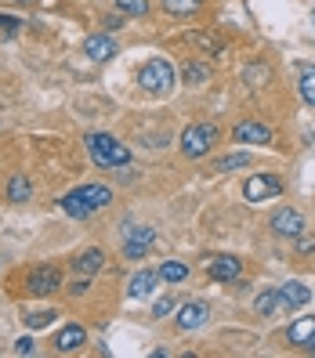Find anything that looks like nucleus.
I'll return each mask as SVG.
<instances>
[{
    "label": "nucleus",
    "instance_id": "obj_1",
    "mask_svg": "<svg viewBox=\"0 0 315 358\" xmlns=\"http://www.w3.org/2000/svg\"><path fill=\"white\" fill-rule=\"evenodd\" d=\"M109 203H113V188L109 185H98V181L80 185V188H73V192H66V196L58 199V206L66 210L69 217H76V221L94 217L98 210H105Z\"/></svg>",
    "mask_w": 315,
    "mask_h": 358
},
{
    "label": "nucleus",
    "instance_id": "obj_2",
    "mask_svg": "<svg viewBox=\"0 0 315 358\" xmlns=\"http://www.w3.org/2000/svg\"><path fill=\"white\" fill-rule=\"evenodd\" d=\"M88 145V156L94 159V166H105V171H116V166H127L131 163V149L123 141H116L113 134H88L83 138Z\"/></svg>",
    "mask_w": 315,
    "mask_h": 358
},
{
    "label": "nucleus",
    "instance_id": "obj_3",
    "mask_svg": "<svg viewBox=\"0 0 315 358\" xmlns=\"http://www.w3.org/2000/svg\"><path fill=\"white\" fill-rule=\"evenodd\" d=\"M174 80H178V73H174V66H171L167 58H149V62L141 66V73H138L141 91H145V94H156V98L171 94V91H174Z\"/></svg>",
    "mask_w": 315,
    "mask_h": 358
},
{
    "label": "nucleus",
    "instance_id": "obj_4",
    "mask_svg": "<svg viewBox=\"0 0 315 358\" xmlns=\"http://www.w3.org/2000/svg\"><path fill=\"white\" fill-rule=\"evenodd\" d=\"M218 141V127L214 123H192V127L181 131V152L188 159H203L210 149H214Z\"/></svg>",
    "mask_w": 315,
    "mask_h": 358
},
{
    "label": "nucleus",
    "instance_id": "obj_5",
    "mask_svg": "<svg viewBox=\"0 0 315 358\" xmlns=\"http://www.w3.org/2000/svg\"><path fill=\"white\" fill-rule=\"evenodd\" d=\"M62 286V268L58 264H36L26 271V293L29 297H51V293H58Z\"/></svg>",
    "mask_w": 315,
    "mask_h": 358
},
{
    "label": "nucleus",
    "instance_id": "obj_6",
    "mask_svg": "<svg viewBox=\"0 0 315 358\" xmlns=\"http://www.w3.org/2000/svg\"><path fill=\"white\" fill-rule=\"evenodd\" d=\"M153 243H156V231L149 224H127L123 228V257L127 261H141L153 250Z\"/></svg>",
    "mask_w": 315,
    "mask_h": 358
},
{
    "label": "nucleus",
    "instance_id": "obj_7",
    "mask_svg": "<svg viewBox=\"0 0 315 358\" xmlns=\"http://www.w3.org/2000/svg\"><path fill=\"white\" fill-rule=\"evenodd\" d=\"M283 192V181L276 174H254V178H246L243 185V196L246 203H265V199H276Z\"/></svg>",
    "mask_w": 315,
    "mask_h": 358
},
{
    "label": "nucleus",
    "instance_id": "obj_8",
    "mask_svg": "<svg viewBox=\"0 0 315 358\" xmlns=\"http://www.w3.org/2000/svg\"><path fill=\"white\" fill-rule=\"evenodd\" d=\"M203 271H206V279H214V282H232V279L243 275V261L232 257V254H214L203 264Z\"/></svg>",
    "mask_w": 315,
    "mask_h": 358
},
{
    "label": "nucleus",
    "instance_id": "obj_9",
    "mask_svg": "<svg viewBox=\"0 0 315 358\" xmlns=\"http://www.w3.org/2000/svg\"><path fill=\"white\" fill-rule=\"evenodd\" d=\"M206 319H210V304L206 301H185V304L174 308V326L185 329V333L206 326Z\"/></svg>",
    "mask_w": 315,
    "mask_h": 358
},
{
    "label": "nucleus",
    "instance_id": "obj_10",
    "mask_svg": "<svg viewBox=\"0 0 315 358\" xmlns=\"http://www.w3.org/2000/svg\"><path fill=\"white\" fill-rule=\"evenodd\" d=\"M272 231H276L279 239H298L301 231H304V217H301V210H293V206H283L272 214Z\"/></svg>",
    "mask_w": 315,
    "mask_h": 358
},
{
    "label": "nucleus",
    "instance_id": "obj_11",
    "mask_svg": "<svg viewBox=\"0 0 315 358\" xmlns=\"http://www.w3.org/2000/svg\"><path fill=\"white\" fill-rule=\"evenodd\" d=\"M232 138L243 145H272V127L261 120H243V123H236Z\"/></svg>",
    "mask_w": 315,
    "mask_h": 358
},
{
    "label": "nucleus",
    "instance_id": "obj_12",
    "mask_svg": "<svg viewBox=\"0 0 315 358\" xmlns=\"http://www.w3.org/2000/svg\"><path fill=\"white\" fill-rule=\"evenodd\" d=\"M83 55H88L91 62H109V58L120 55V48H116V40L109 33H94V36L83 40Z\"/></svg>",
    "mask_w": 315,
    "mask_h": 358
},
{
    "label": "nucleus",
    "instance_id": "obj_13",
    "mask_svg": "<svg viewBox=\"0 0 315 358\" xmlns=\"http://www.w3.org/2000/svg\"><path fill=\"white\" fill-rule=\"evenodd\" d=\"M178 44H192V48L203 51V55H221V51H225V36H221V33H210V29H200V33L178 36Z\"/></svg>",
    "mask_w": 315,
    "mask_h": 358
},
{
    "label": "nucleus",
    "instance_id": "obj_14",
    "mask_svg": "<svg viewBox=\"0 0 315 358\" xmlns=\"http://www.w3.org/2000/svg\"><path fill=\"white\" fill-rule=\"evenodd\" d=\"M308 301H312V289H308L304 282H283V286H279V308L301 311Z\"/></svg>",
    "mask_w": 315,
    "mask_h": 358
},
{
    "label": "nucleus",
    "instance_id": "obj_15",
    "mask_svg": "<svg viewBox=\"0 0 315 358\" xmlns=\"http://www.w3.org/2000/svg\"><path fill=\"white\" fill-rule=\"evenodd\" d=\"M156 286H160V271L156 268H141V271H134V279L127 286V297L131 301H145Z\"/></svg>",
    "mask_w": 315,
    "mask_h": 358
},
{
    "label": "nucleus",
    "instance_id": "obj_16",
    "mask_svg": "<svg viewBox=\"0 0 315 358\" xmlns=\"http://www.w3.org/2000/svg\"><path fill=\"white\" fill-rule=\"evenodd\" d=\"M83 344H88V333H83V326H62L58 336H55V351H58V355L80 351Z\"/></svg>",
    "mask_w": 315,
    "mask_h": 358
},
{
    "label": "nucleus",
    "instance_id": "obj_17",
    "mask_svg": "<svg viewBox=\"0 0 315 358\" xmlns=\"http://www.w3.org/2000/svg\"><path fill=\"white\" fill-rule=\"evenodd\" d=\"M286 341H290L293 348H308V344L315 341V315H301L298 322H290Z\"/></svg>",
    "mask_w": 315,
    "mask_h": 358
},
{
    "label": "nucleus",
    "instance_id": "obj_18",
    "mask_svg": "<svg viewBox=\"0 0 315 358\" xmlns=\"http://www.w3.org/2000/svg\"><path fill=\"white\" fill-rule=\"evenodd\" d=\"M105 264V254L98 246H88V250H80V254L73 257V268L80 271V275H94V271H102Z\"/></svg>",
    "mask_w": 315,
    "mask_h": 358
},
{
    "label": "nucleus",
    "instance_id": "obj_19",
    "mask_svg": "<svg viewBox=\"0 0 315 358\" xmlns=\"http://www.w3.org/2000/svg\"><path fill=\"white\" fill-rule=\"evenodd\" d=\"M206 76H210V69L203 66L200 58H188L185 66H181V80H185V87H203Z\"/></svg>",
    "mask_w": 315,
    "mask_h": 358
},
{
    "label": "nucleus",
    "instance_id": "obj_20",
    "mask_svg": "<svg viewBox=\"0 0 315 358\" xmlns=\"http://www.w3.org/2000/svg\"><path fill=\"white\" fill-rule=\"evenodd\" d=\"M156 271H160V282H167V286H178L188 279V264H181V261H163Z\"/></svg>",
    "mask_w": 315,
    "mask_h": 358
},
{
    "label": "nucleus",
    "instance_id": "obj_21",
    "mask_svg": "<svg viewBox=\"0 0 315 358\" xmlns=\"http://www.w3.org/2000/svg\"><path fill=\"white\" fill-rule=\"evenodd\" d=\"M254 311L261 315V319H272V315L279 311V289H261L254 297Z\"/></svg>",
    "mask_w": 315,
    "mask_h": 358
},
{
    "label": "nucleus",
    "instance_id": "obj_22",
    "mask_svg": "<svg viewBox=\"0 0 315 358\" xmlns=\"http://www.w3.org/2000/svg\"><path fill=\"white\" fill-rule=\"evenodd\" d=\"M55 319H58V311H55V308H40V311H26V315H22V322H26L29 333H33V329H48V326H55Z\"/></svg>",
    "mask_w": 315,
    "mask_h": 358
},
{
    "label": "nucleus",
    "instance_id": "obj_23",
    "mask_svg": "<svg viewBox=\"0 0 315 358\" xmlns=\"http://www.w3.org/2000/svg\"><path fill=\"white\" fill-rule=\"evenodd\" d=\"M33 196V181L26 178V174H11V181H8V199L11 203H26Z\"/></svg>",
    "mask_w": 315,
    "mask_h": 358
},
{
    "label": "nucleus",
    "instance_id": "obj_24",
    "mask_svg": "<svg viewBox=\"0 0 315 358\" xmlns=\"http://www.w3.org/2000/svg\"><path fill=\"white\" fill-rule=\"evenodd\" d=\"M243 80L250 83V87H265V83L272 80L268 62H250V66H246V73H243Z\"/></svg>",
    "mask_w": 315,
    "mask_h": 358
},
{
    "label": "nucleus",
    "instance_id": "obj_25",
    "mask_svg": "<svg viewBox=\"0 0 315 358\" xmlns=\"http://www.w3.org/2000/svg\"><path fill=\"white\" fill-rule=\"evenodd\" d=\"M298 91L304 98V105L315 109V66H301V80H298Z\"/></svg>",
    "mask_w": 315,
    "mask_h": 358
},
{
    "label": "nucleus",
    "instance_id": "obj_26",
    "mask_svg": "<svg viewBox=\"0 0 315 358\" xmlns=\"http://www.w3.org/2000/svg\"><path fill=\"white\" fill-rule=\"evenodd\" d=\"M206 0H163V11L167 15H196Z\"/></svg>",
    "mask_w": 315,
    "mask_h": 358
},
{
    "label": "nucleus",
    "instance_id": "obj_27",
    "mask_svg": "<svg viewBox=\"0 0 315 358\" xmlns=\"http://www.w3.org/2000/svg\"><path fill=\"white\" fill-rule=\"evenodd\" d=\"M239 166H250V156L246 152H232V156H221L214 163V171L218 174H228V171H239Z\"/></svg>",
    "mask_w": 315,
    "mask_h": 358
},
{
    "label": "nucleus",
    "instance_id": "obj_28",
    "mask_svg": "<svg viewBox=\"0 0 315 358\" xmlns=\"http://www.w3.org/2000/svg\"><path fill=\"white\" fill-rule=\"evenodd\" d=\"M120 15H149V0H116Z\"/></svg>",
    "mask_w": 315,
    "mask_h": 358
},
{
    "label": "nucleus",
    "instance_id": "obj_29",
    "mask_svg": "<svg viewBox=\"0 0 315 358\" xmlns=\"http://www.w3.org/2000/svg\"><path fill=\"white\" fill-rule=\"evenodd\" d=\"M18 29H22V22H18L15 15H0V40H8V36H15Z\"/></svg>",
    "mask_w": 315,
    "mask_h": 358
},
{
    "label": "nucleus",
    "instance_id": "obj_30",
    "mask_svg": "<svg viewBox=\"0 0 315 358\" xmlns=\"http://www.w3.org/2000/svg\"><path fill=\"white\" fill-rule=\"evenodd\" d=\"M178 304H174V297H160L156 304H153V319H167V315H171Z\"/></svg>",
    "mask_w": 315,
    "mask_h": 358
},
{
    "label": "nucleus",
    "instance_id": "obj_31",
    "mask_svg": "<svg viewBox=\"0 0 315 358\" xmlns=\"http://www.w3.org/2000/svg\"><path fill=\"white\" fill-rule=\"evenodd\" d=\"M91 293V275H80L76 282H69V297H88Z\"/></svg>",
    "mask_w": 315,
    "mask_h": 358
},
{
    "label": "nucleus",
    "instance_id": "obj_32",
    "mask_svg": "<svg viewBox=\"0 0 315 358\" xmlns=\"http://www.w3.org/2000/svg\"><path fill=\"white\" fill-rule=\"evenodd\" d=\"M123 22H127V15H120V11L116 15H105L102 18V29L105 33H116V29H123Z\"/></svg>",
    "mask_w": 315,
    "mask_h": 358
},
{
    "label": "nucleus",
    "instance_id": "obj_33",
    "mask_svg": "<svg viewBox=\"0 0 315 358\" xmlns=\"http://www.w3.org/2000/svg\"><path fill=\"white\" fill-rule=\"evenodd\" d=\"M11 351H15V355H36V344H33V336H18Z\"/></svg>",
    "mask_w": 315,
    "mask_h": 358
},
{
    "label": "nucleus",
    "instance_id": "obj_34",
    "mask_svg": "<svg viewBox=\"0 0 315 358\" xmlns=\"http://www.w3.org/2000/svg\"><path fill=\"white\" fill-rule=\"evenodd\" d=\"M298 254H315V236H298Z\"/></svg>",
    "mask_w": 315,
    "mask_h": 358
},
{
    "label": "nucleus",
    "instance_id": "obj_35",
    "mask_svg": "<svg viewBox=\"0 0 315 358\" xmlns=\"http://www.w3.org/2000/svg\"><path fill=\"white\" fill-rule=\"evenodd\" d=\"M304 351H312V355H315V341H312V344H308V348H304Z\"/></svg>",
    "mask_w": 315,
    "mask_h": 358
}]
</instances>
